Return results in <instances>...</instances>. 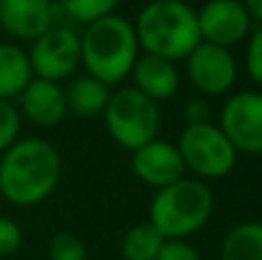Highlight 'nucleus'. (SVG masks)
Here are the masks:
<instances>
[{"label":"nucleus","instance_id":"7","mask_svg":"<svg viewBox=\"0 0 262 260\" xmlns=\"http://www.w3.org/2000/svg\"><path fill=\"white\" fill-rule=\"evenodd\" d=\"M35 78L60 83L69 78L81 64V35L64 26H53L32 41L28 53Z\"/></svg>","mask_w":262,"mask_h":260},{"label":"nucleus","instance_id":"6","mask_svg":"<svg viewBox=\"0 0 262 260\" xmlns=\"http://www.w3.org/2000/svg\"><path fill=\"white\" fill-rule=\"evenodd\" d=\"M177 150L186 170H193L198 178H226L237 164V150L214 122L186 124L180 134Z\"/></svg>","mask_w":262,"mask_h":260},{"label":"nucleus","instance_id":"23","mask_svg":"<svg viewBox=\"0 0 262 260\" xmlns=\"http://www.w3.org/2000/svg\"><path fill=\"white\" fill-rule=\"evenodd\" d=\"M246 69H249L251 78L262 85V26L251 32L249 49H246Z\"/></svg>","mask_w":262,"mask_h":260},{"label":"nucleus","instance_id":"9","mask_svg":"<svg viewBox=\"0 0 262 260\" xmlns=\"http://www.w3.org/2000/svg\"><path fill=\"white\" fill-rule=\"evenodd\" d=\"M186 74L198 92L207 97H221L235 85L237 62L230 49L200 41L186 58Z\"/></svg>","mask_w":262,"mask_h":260},{"label":"nucleus","instance_id":"18","mask_svg":"<svg viewBox=\"0 0 262 260\" xmlns=\"http://www.w3.org/2000/svg\"><path fill=\"white\" fill-rule=\"evenodd\" d=\"M163 242L166 240L161 237V233L149 221H145V224L131 226L124 233L120 251H122L124 260H157Z\"/></svg>","mask_w":262,"mask_h":260},{"label":"nucleus","instance_id":"1","mask_svg":"<svg viewBox=\"0 0 262 260\" xmlns=\"http://www.w3.org/2000/svg\"><path fill=\"white\" fill-rule=\"evenodd\" d=\"M62 159L46 138H18L0 157V193L16 207L39 205L55 191Z\"/></svg>","mask_w":262,"mask_h":260},{"label":"nucleus","instance_id":"10","mask_svg":"<svg viewBox=\"0 0 262 260\" xmlns=\"http://www.w3.org/2000/svg\"><path fill=\"white\" fill-rule=\"evenodd\" d=\"M195 16H198L200 41L223 49L244 41L253 23L242 0H209L195 12Z\"/></svg>","mask_w":262,"mask_h":260},{"label":"nucleus","instance_id":"8","mask_svg":"<svg viewBox=\"0 0 262 260\" xmlns=\"http://www.w3.org/2000/svg\"><path fill=\"white\" fill-rule=\"evenodd\" d=\"M219 127L237 155H262V92L232 95L223 104Z\"/></svg>","mask_w":262,"mask_h":260},{"label":"nucleus","instance_id":"15","mask_svg":"<svg viewBox=\"0 0 262 260\" xmlns=\"http://www.w3.org/2000/svg\"><path fill=\"white\" fill-rule=\"evenodd\" d=\"M64 99H67V113H74L78 118H97L104 115L111 99V88L90 74H81L74 76L64 88Z\"/></svg>","mask_w":262,"mask_h":260},{"label":"nucleus","instance_id":"11","mask_svg":"<svg viewBox=\"0 0 262 260\" xmlns=\"http://www.w3.org/2000/svg\"><path fill=\"white\" fill-rule=\"evenodd\" d=\"M131 168H134L136 178L140 182H145L147 187H154V189H163L168 184H175L186 173V166L182 161L177 145L161 141V138H154V141L145 143L143 147L134 150Z\"/></svg>","mask_w":262,"mask_h":260},{"label":"nucleus","instance_id":"26","mask_svg":"<svg viewBox=\"0 0 262 260\" xmlns=\"http://www.w3.org/2000/svg\"><path fill=\"white\" fill-rule=\"evenodd\" d=\"M246 14L251 16V21H255L258 26H262V0H242Z\"/></svg>","mask_w":262,"mask_h":260},{"label":"nucleus","instance_id":"20","mask_svg":"<svg viewBox=\"0 0 262 260\" xmlns=\"http://www.w3.org/2000/svg\"><path fill=\"white\" fill-rule=\"evenodd\" d=\"M51 260H88V249L76 233H58L49 242Z\"/></svg>","mask_w":262,"mask_h":260},{"label":"nucleus","instance_id":"17","mask_svg":"<svg viewBox=\"0 0 262 260\" xmlns=\"http://www.w3.org/2000/svg\"><path fill=\"white\" fill-rule=\"evenodd\" d=\"M219 260H262V221H246L226 235Z\"/></svg>","mask_w":262,"mask_h":260},{"label":"nucleus","instance_id":"5","mask_svg":"<svg viewBox=\"0 0 262 260\" xmlns=\"http://www.w3.org/2000/svg\"><path fill=\"white\" fill-rule=\"evenodd\" d=\"M104 122L113 141L134 152L157 138L161 127V113L157 101L147 99L136 88H120L111 92L104 111Z\"/></svg>","mask_w":262,"mask_h":260},{"label":"nucleus","instance_id":"4","mask_svg":"<svg viewBox=\"0 0 262 260\" xmlns=\"http://www.w3.org/2000/svg\"><path fill=\"white\" fill-rule=\"evenodd\" d=\"M214 212V193L203 180L182 178L157 189L149 203V224L163 240H184L198 233Z\"/></svg>","mask_w":262,"mask_h":260},{"label":"nucleus","instance_id":"22","mask_svg":"<svg viewBox=\"0 0 262 260\" xmlns=\"http://www.w3.org/2000/svg\"><path fill=\"white\" fill-rule=\"evenodd\" d=\"M23 242V230L9 216H0V260L9 258L21 249Z\"/></svg>","mask_w":262,"mask_h":260},{"label":"nucleus","instance_id":"14","mask_svg":"<svg viewBox=\"0 0 262 260\" xmlns=\"http://www.w3.org/2000/svg\"><path fill=\"white\" fill-rule=\"evenodd\" d=\"M129 76L134 78L136 90L157 104L175 97V92L180 90V72H177L175 62L159 58V55H138Z\"/></svg>","mask_w":262,"mask_h":260},{"label":"nucleus","instance_id":"12","mask_svg":"<svg viewBox=\"0 0 262 260\" xmlns=\"http://www.w3.org/2000/svg\"><path fill=\"white\" fill-rule=\"evenodd\" d=\"M53 26V0H0V28L9 37L35 41Z\"/></svg>","mask_w":262,"mask_h":260},{"label":"nucleus","instance_id":"16","mask_svg":"<svg viewBox=\"0 0 262 260\" xmlns=\"http://www.w3.org/2000/svg\"><path fill=\"white\" fill-rule=\"evenodd\" d=\"M30 78L32 69L26 51L12 41H0V99H16Z\"/></svg>","mask_w":262,"mask_h":260},{"label":"nucleus","instance_id":"24","mask_svg":"<svg viewBox=\"0 0 262 260\" xmlns=\"http://www.w3.org/2000/svg\"><path fill=\"white\" fill-rule=\"evenodd\" d=\"M157 260H203L198 249H193L184 240H166Z\"/></svg>","mask_w":262,"mask_h":260},{"label":"nucleus","instance_id":"3","mask_svg":"<svg viewBox=\"0 0 262 260\" xmlns=\"http://www.w3.org/2000/svg\"><path fill=\"white\" fill-rule=\"evenodd\" d=\"M138 46L149 55H159L170 62L186 60L200 44L195 9L182 0H152L134 23Z\"/></svg>","mask_w":262,"mask_h":260},{"label":"nucleus","instance_id":"13","mask_svg":"<svg viewBox=\"0 0 262 260\" xmlns=\"http://www.w3.org/2000/svg\"><path fill=\"white\" fill-rule=\"evenodd\" d=\"M18 106H21L18 113L26 115L37 127H55L67 115V99L60 83L35 76L18 95Z\"/></svg>","mask_w":262,"mask_h":260},{"label":"nucleus","instance_id":"2","mask_svg":"<svg viewBox=\"0 0 262 260\" xmlns=\"http://www.w3.org/2000/svg\"><path fill=\"white\" fill-rule=\"evenodd\" d=\"M138 49L134 23L118 14H108L88 23L83 30L81 64L85 74L113 88L131 74L138 60Z\"/></svg>","mask_w":262,"mask_h":260},{"label":"nucleus","instance_id":"21","mask_svg":"<svg viewBox=\"0 0 262 260\" xmlns=\"http://www.w3.org/2000/svg\"><path fill=\"white\" fill-rule=\"evenodd\" d=\"M21 132V113L7 99H0V155L18 141Z\"/></svg>","mask_w":262,"mask_h":260},{"label":"nucleus","instance_id":"19","mask_svg":"<svg viewBox=\"0 0 262 260\" xmlns=\"http://www.w3.org/2000/svg\"><path fill=\"white\" fill-rule=\"evenodd\" d=\"M120 0H60V7L64 9L69 18L78 23H92L101 16L115 14Z\"/></svg>","mask_w":262,"mask_h":260},{"label":"nucleus","instance_id":"25","mask_svg":"<svg viewBox=\"0 0 262 260\" xmlns=\"http://www.w3.org/2000/svg\"><path fill=\"white\" fill-rule=\"evenodd\" d=\"M184 118H186V124H205V122H212V109L205 99L195 97L186 104L184 109Z\"/></svg>","mask_w":262,"mask_h":260}]
</instances>
